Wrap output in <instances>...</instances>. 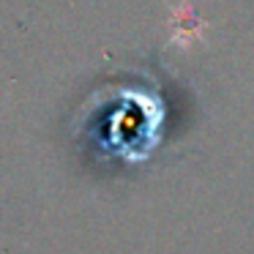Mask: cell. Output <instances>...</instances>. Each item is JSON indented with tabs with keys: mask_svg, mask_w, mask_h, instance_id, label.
<instances>
[{
	"mask_svg": "<svg viewBox=\"0 0 254 254\" xmlns=\"http://www.w3.org/2000/svg\"><path fill=\"white\" fill-rule=\"evenodd\" d=\"M172 36L170 41L172 44H181V47H191L194 41L202 39L205 33V22L197 17V8L189 3V0H183L181 6L172 8Z\"/></svg>",
	"mask_w": 254,
	"mask_h": 254,
	"instance_id": "obj_1",
	"label": "cell"
}]
</instances>
